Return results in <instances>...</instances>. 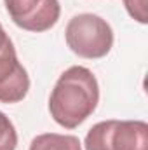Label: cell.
<instances>
[{
    "instance_id": "obj_7",
    "label": "cell",
    "mask_w": 148,
    "mask_h": 150,
    "mask_svg": "<svg viewBox=\"0 0 148 150\" xmlns=\"http://www.w3.org/2000/svg\"><path fill=\"white\" fill-rule=\"evenodd\" d=\"M18 147V133L11 119L0 112V150H16Z\"/></svg>"
},
{
    "instance_id": "obj_4",
    "label": "cell",
    "mask_w": 148,
    "mask_h": 150,
    "mask_svg": "<svg viewBox=\"0 0 148 150\" xmlns=\"http://www.w3.org/2000/svg\"><path fill=\"white\" fill-rule=\"evenodd\" d=\"M12 23L26 32L51 30L61 14L59 0H4Z\"/></svg>"
},
{
    "instance_id": "obj_2",
    "label": "cell",
    "mask_w": 148,
    "mask_h": 150,
    "mask_svg": "<svg viewBox=\"0 0 148 150\" xmlns=\"http://www.w3.org/2000/svg\"><path fill=\"white\" fill-rule=\"evenodd\" d=\"M66 45L85 59L105 58L113 47V30L98 14L84 12L73 16L66 25Z\"/></svg>"
},
{
    "instance_id": "obj_1",
    "label": "cell",
    "mask_w": 148,
    "mask_h": 150,
    "mask_svg": "<svg viewBox=\"0 0 148 150\" xmlns=\"http://www.w3.org/2000/svg\"><path fill=\"white\" fill-rule=\"evenodd\" d=\"M98 103L99 86L94 74L75 65L59 75L49 96V112L61 127L75 129L94 113Z\"/></svg>"
},
{
    "instance_id": "obj_5",
    "label": "cell",
    "mask_w": 148,
    "mask_h": 150,
    "mask_svg": "<svg viewBox=\"0 0 148 150\" xmlns=\"http://www.w3.org/2000/svg\"><path fill=\"white\" fill-rule=\"evenodd\" d=\"M30 91V77L19 63L12 40L0 49V103H19Z\"/></svg>"
},
{
    "instance_id": "obj_9",
    "label": "cell",
    "mask_w": 148,
    "mask_h": 150,
    "mask_svg": "<svg viewBox=\"0 0 148 150\" xmlns=\"http://www.w3.org/2000/svg\"><path fill=\"white\" fill-rule=\"evenodd\" d=\"M9 40V35L5 33V30H4V26H2V23H0V49L4 47V44Z\"/></svg>"
},
{
    "instance_id": "obj_3",
    "label": "cell",
    "mask_w": 148,
    "mask_h": 150,
    "mask_svg": "<svg viewBox=\"0 0 148 150\" xmlns=\"http://www.w3.org/2000/svg\"><path fill=\"white\" fill-rule=\"evenodd\" d=\"M85 150H148L145 120H101L94 124L84 142Z\"/></svg>"
},
{
    "instance_id": "obj_6",
    "label": "cell",
    "mask_w": 148,
    "mask_h": 150,
    "mask_svg": "<svg viewBox=\"0 0 148 150\" xmlns=\"http://www.w3.org/2000/svg\"><path fill=\"white\" fill-rule=\"evenodd\" d=\"M30 150H82V145L73 134L44 133L32 140Z\"/></svg>"
},
{
    "instance_id": "obj_8",
    "label": "cell",
    "mask_w": 148,
    "mask_h": 150,
    "mask_svg": "<svg viewBox=\"0 0 148 150\" xmlns=\"http://www.w3.org/2000/svg\"><path fill=\"white\" fill-rule=\"evenodd\" d=\"M124 5L129 12V16L132 19H136L138 23L145 25L148 21L147 18V0H124Z\"/></svg>"
}]
</instances>
